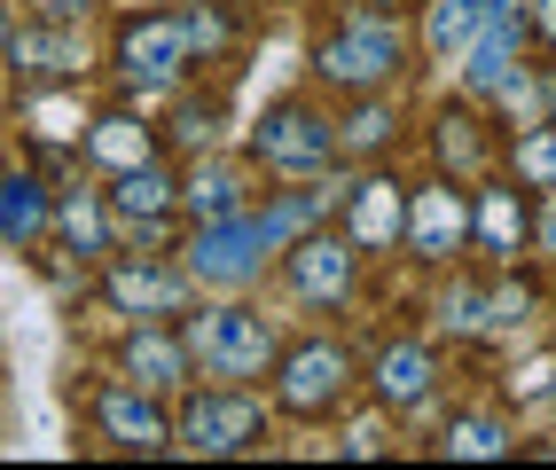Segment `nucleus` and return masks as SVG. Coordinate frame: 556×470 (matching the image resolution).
Wrapping results in <instances>:
<instances>
[{"label":"nucleus","instance_id":"nucleus-34","mask_svg":"<svg viewBox=\"0 0 556 470\" xmlns=\"http://www.w3.org/2000/svg\"><path fill=\"white\" fill-rule=\"evenodd\" d=\"M338 455H384V431L377 423H353L345 440H338Z\"/></svg>","mask_w":556,"mask_h":470},{"label":"nucleus","instance_id":"nucleus-17","mask_svg":"<svg viewBox=\"0 0 556 470\" xmlns=\"http://www.w3.org/2000/svg\"><path fill=\"white\" fill-rule=\"evenodd\" d=\"M9 55L31 87H63L79 79V40H71V24H40V31H9Z\"/></svg>","mask_w":556,"mask_h":470},{"label":"nucleus","instance_id":"nucleus-19","mask_svg":"<svg viewBox=\"0 0 556 470\" xmlns=\"http://www.w3.org/2000/svg\"><path fill=\"white\" fill-rule=\"evenodd\" d=\"M79 150H87L94 165H110V173H126V165H150V157H157V134L141 126L134 111H102V118H87Z\"/></svg>","mask_w":556,"mask_h":470},{"label":"nucleus","instance_id":"nucleus-15","mask_svg":"<svg viewBox=\"0 0 556 470\" xmlns=\"http://www.w3.org/2000/svg\"><path fill=\"white\" fill-rule=\"evenodd\" d=\"M517 40H526V24H517V9L486 16L478 24V40L463 48V94H494L509 71H517Z\"/></svg>","mask_w":556,"mask_h":470},{"label":"nucleus","instance_id":"nucleus-30","mask_svg":"<svg viewBox=\"0 0 556 470\" xmlns=\"http://www.w3.org/2000/svg\"><path fill=\"white\" fill-rule=\"evenodd\" d=\"M79 111H71V102H55V94H31V141H40V150H48V141H79Z\"/></svg>","mask_w":556,"mask_h":470},{"label":"nucleus","instance_id":"nucleus-20","mask_svg":"<svg viewBox=\"0 0 556 470\" xmlns=\"http://www.w3.org/2000/svg\"><path fill=\"white\" fill-rule=\"evenodd\" d=\"M439 455L447 462H502V455H517V423L494 416V408H470L439 431Z\"/></svg>","mask_w":556,"mask_h":470},{"label":"nucleus","instance_id":"nucleus-16","mask_svg":"<svg viewBox=\"0 0 556 470\" xmlns=\"http://www.w3.org/2000/svg\"><path fill=\"white\" fill-rule=\"evenodd\" d=\"M48 220H55V196L40 189V173H9L0 180V243L9 251H40Z\"/></svg>","mask_w":556,"mask_h":470},{"label":"nucleus","instance_id":"nucleus-10","mask_svg":"<svg viewBox=\"0 0 556 470\" xmlns=\"http://www.w3.org/2000/svg\"><path fill=\"white\" fill-rule=\"evenodd\" d=\"M400 236H407V251H416V259H447L455 243H470V204H463V189H455V180H431V189H416Z\"/></svg>","mask_w":556,"mask_h":470},{"label":"nucleus","instance_id":"nucleus-22","mask_svg":"<svg viewBox=\"0 0 556 470\" xmlns=\"http://www.w3.org/2000/svg\"><path fill=\"white\" fill-rule=\"evenodd\" d=\"M180 204H189L197 220H236V212H251V180H243V165H197Z\"/></svg>","mask_w":556,"mask_h":470},{"label":"nucleus","instance_id":"nucleus-38","mask_svg":"<svg viewBox=\"0 0 556 470\" xmlns=\"http://www.w3.org/2000/svg\"><path fill=\"white\" fill-rule=\"evenodd\" d=\"M470 9H478V16H502V9H517V0H470Z\"/></svg>","mask_w":556,"mask_h":470},{"label":"nucleus","instance_id":"nucleus-13","mask_svg":"<svg viewBox=\"0 0 556 470\" xmlns=\"http://www.w3.org/2000/svg\"><path fill=\"white\" fill-rule=\"evenodd\" d=\"M400 220H407V196H400V180L368 173V180H353V189H345V236H353L361 251H384V243L400 236Z\"/></svg>","mask_w":556,"mask_h":470},{"label":"nucleus","instance_id":"nucleus-35","mask_svg":"<svg viewBox=\"0 0 556 470\" xmlns=\"http://www.w3.org/2000/svg\"><path fill=\"white\" fill-rule=\"evenodd\" d=\"M526 31L541 48H556V0H533V16H526Z\"/></svg>","mask_w":556,"mask_h":470},{"label":"nucleus","instance_id":"nucleus-14","mask_svg":"<svg viewBox=\"0 0 556 470\" xmlns=\"http://www.w3.org/2000/svg\"><path fill=\"white\" fill-rule=\"evenodd\" d=\"M180 204V180L150 157V165H126V173H110V196H102V212L110 220H126V228H141V220H165V212Z\"/></svg>","mask_w":556,"mask_h":470},{"label":"nucleus","instance_id":"nucleus-12","mask_svg":"<svg viewBox=\"0 0 556 470\" xmlns=\"http://www.w3.org/2000/svg\"><path fill=\"white\" fill-rule=\"evenodd\" d=\"M377 408H392V416H407V408H424L431 392H439V360H431V345H384L377 353Z\"/></svg>","mask_w":556,"mask_h":470},{"label":"nucleus","instance_id":"nucleus-37","mask_svg":"<svg viewBox=\"0 0 556 470\" xmlns=\"http://www.w3.org/2000/svg\"><path fill=\"white\" fill-rule=\"evenodd\" d=\"M533 236H541V251L556 259V189H548V212H541V228H533Z\"/></svg>","mask_w":556,"mask_h":470},{"label":"nucleus","instance_id":"nucleus-3","mask_svg":"<svg viewBox=\"0 0 556 470\" xmlns=\"http://www.w3.org/2000/svg\"><path fill=\"white\" fill-rule=\"evenodd\" d=\"M258 440H267V408L228 377L212 392H189L173 416V447H189V455H251Z\"/></svg>","mask_w":556,"mask_h":470},{"label":"nucleus","instance_id":"nucleus-26","mask_svg":"<svg viewBox=\"0 0 556 470\" xmlns=\"http://www.w3.org/2000/svg\"><path fill=\"white\" fill-rule=\"evenodd\" d=\"M392 134H400V118L384 111V102H361V111L338 126V157H345V150H353V157H377Z\"/></svg>","mask_w":556,"mask_h":470},{"label":"nucleus","instance_id":"nucleus-2","mask_svg":"<svg viewBox=\"0 0 556 470\" xmlns=\"http://www.w3.org/2000/svg\"><path fill=\"white\" fill-rule=\"evenodd\" d=\"M180 345H189V369L204 377H258L275 360V330H267V314H251V306H212V314H189V330H180Z\"/></svg>","mask_w":556,"mask_h":470},{"label":"nucleus","instance_id":"nucleus-6","mask_svg":"<svg viewBox=\"0 0 556 470\" xmlns=\"http://www.w3.org/2000/svg\"><path fill=\"white\" fill-rule=\"evenodd\" d=\"M258 267H267V236H258L251 212H236V220H204L197 243H189V275L212 282V291H236V282H251Z\"/></svg>","mask_w":556,"mask_h":470},{"label":"nucleus","instance_id":"nucleus-33","mask_svg":"<svg viewBox=\"0 0 556 470\" xmlns=\"http://www.w3.org/2000/svg\"><path fill=\"white\" fill-rule=\"evenodd\" d=\"M212 134H219V102H189V111H180V141H189V150H212Z\"/></svg>","mask_w":556,"mask_h":470},{"label":"nucleus","instance_id":"nucleus-28","mask_svg":"<svg viewBox=\"0 0 556 470\" xmlns=\"http://www.w3.org/2000/svg\"><path fill=\"white\" fill-rule=\"evenodd\" d=\"M180 31H189V55H197V63H219V48L236 40L228 9H189V16H180Z\"/></svg>","mask_w":556,"mask_h":470},{"label":"nucleus","instance_id":"nucleus-18","mask_svg":"<svg viewBox=\"0 0 556 470\" xmlns=\"http://www.w3.org/2000/svg\"><path fill=\"white\" fill-rule=\"evenodd\" d=\"M526 236H533V212H526V196H517V180H502V189L478 196V212H470V243L486 251V259H509Z\"/></svg>","mask_w":556,"mask_h":470},{"label":"nucleus","instance_id":"nucleus-11","mask_svg":"<svg viewBox=\"0 0 556 470\" xmlns=\"http://www.w3.org/2000/svg\"><path fill=\"white\" fill-rule=\"evenodd\" d=\"M110 298H118L126 314H180L189 306V275L180 267H165L157 251H141V259H126V267H110Z\"/></svg>","mask_w":556,"mask_h":470},{"label":"nucleus","instance_id":"nucleus-7","mask_svg":"<svg viewBox=\"0 0 556 470\" xmlns=\"http://www.w3.org/2000/svg\"><path fill=\"white\" fill-rule=\"evenodd\" d=\"M189 31H180V16H134L118 31V71L134 87H180L189 79Z\"/></svg>","mask_w":556,"mask_h":470},{"label":"nucleus","instance_id":"nucleus-23","mask_svg":"<svg viewBox=\"0 0 556 470\" xmlns=\"http://www.w3.org/2000/svg\"><path fill=\"white\" fill-rule=\"evenodd\" d=\"M509 173H517V189H556V118H533V126H517L509 141Z\"/></svg>","mask_w":556,"mask_h":470},{"label":"nucleus","instance_id":"nucleus-8","mask_svg":"<svg viewBox=\"0 0 556 470\" xmlns=\"http://www.w3.org/2000/svg\"><path fill=\"white\" fill-rule=\"evenodd\" d=\"M94 431L118 455H165L173 447V416H165V392H141V384H126V392H102L94 401Z\"/></svg>","mask_w":556,"mask_h":470},{"label":"nucleus","instance_id":"nucleus-9","mask_svg":"<svg viewBox=\"0 0 556 470\" xmlns=\"http://www.w3.org/2000/svg\"><path fill=\"white\" fill-rule=\"evenodd\" d=\"M290 259V291L314 298V306H338L353 291V267H361V243L353 236H299L282 251Z\"/></svg>","mask_w":556,"mask_h":470},{"label":"nucleus","instance_id":"nucleus-4","mask_svg":"<svg viewBox=\"0 0 556 470\" xmlns=\"http://www.w3.org/2000/svg\"><path fill=\"white\" fill-rule=\"evenodd\" d=\"M345 392H353V353L345 345H329V338H306V345H282L275 353V408L282 416H338L345 408Z\"/></svg>","mask_w":556,"mask_h":470},{"label":"nucleus","instance_id":"nucleus-29","mask_svg":"<svg viewBox=\"0 0 556 470\" xmlns=\"http://www.w3.org/2000/svg\"><path fill=\"white\" fill-rule=\"evenodd\" d=\"M439 321H447L455 338H486V291H478V282H455V291L439 298Z\"/></svg>","mask_w":556,"mask_h":470},{"label":"nucleus","instance_id":"nucleus-1","mask_svg":"<svg viewBox=\"0 0 556 470\" xmlns=\"http://www.w3.org/2000/svg\"><path fill=\"white\" fill-rule=\"evenodd\" d=\"M400 63H407V40L392 31V16H345L329 40L314 48V79L321 87H345V94H377L400 79Z\"/></svg>","mask_w":556,"mask_h":470},{"label":"nucleus","instance_id":"nucleus-36","mask_svg":"<svg viewBox=\"0 0 556 470\" xmlns=\"http://www.w3.org/2000/svg\"><path fill=\"white\" fill-rule=\"evenodd\" d=\"M87 9H94V0H40V16H48V24H79Z\"/></svg>","mask_w":556,"mask_h":470},{"label":"nucleus","instance_id":"nucleus-21","mask_svg":"<svg viewBox=\"0 0 556 470\" xmlns=\"http://www.w3.org/2000/svg\"><path fill=\"white\" fill-rule=\"evenodd\" d=\"M126 369H134L141 392H180L189 384V345L165 338V330H134L126 338Z\"/></svg>","mask_w":556,"mask_h":470},{"label":"nucleus","instance_id":"nucleus-5","mask_svg":"<svg viewBox=\"0 0 556 470\" xmlns=\"http://www.w3.org/2000/svg\"><path fill=\"white\" fill-rule=\"evenodd\" d=\"M251 157L267 173H290V180H314L338 165V126H329L314 102H275L267 118H258L251 134Z\"/></svg>","mask_w":556,"mask_h":470},{"label":"nucleus","instance_id":"nucleus-32","mask_svg":"<svg viewBox=\"0 0 556 470\" xmlns=\"http://www.w3.org/2000/svg\"><path fill=\"white\" fill-rule=\"evenodd\" d=\"M526 321H533V291H526V282L486 291V330H526Z\"/></svg>","mask_w":556,"mask_h":470},{"label":"nucleus","instance_id":"nucleus-39","mask_svg":"<svg viewBox=\"0 0 556 470\" xmlns=\"http://www.w3.org/2000/svg\"><path fill=\"white\" fill-rule=\"evenodd\" d=\"M0 48H9V0H0Z\"/></svg>","mask_w":556,"mask_h":470},{"label":"nucleus","instance_id":"nucleus-25","mask_svg":"<svg viewBox=\"0 0 556 470\" xmlns=\"http://www.w3.org/2000/svg\"><path fill=\"white\" fill-rule=\"evenodd\" d=\"M55 220H63V236L79 243V259H102V204H94V189H71V196H55Z\"/></svg>","mask_w":556,"mask_h":470},{"label":"nucleus","instance_id":"nucleus-27","mask_svg":"<svg viewBox=\"0 0 556 470\" xmlns=\"http://www.w3.org/2000/svg\"><path fill=\"white\" fill-rule=\"evenodd\" d=\"M439 165H447V173H478V165H486V141H478V118L470 111L439 118Z\"/></svg>","mask_w":556,"mask_h":470},{"label":"nucleus","instance_id":"nucleus-31","mask_svg":"<svg viewBox=\"0 0 556 470\" xmlns=\"http://www.w3.org/2000/svg\"><path fill=\"white\" fill-rule=\"evenodd\" d=\"M509 401H517V408H548V401H556V353H533L526 369L509 377Z\"/></svg>","mask_w":556,"mask_h":470},{"label":"nucleus","instance_id":"nucleus-24","mask_svg":"<svg viewBox=\"0 0 556 470\" xmlns=\"http://www.w3.org/2000/svg\"><path fill=\"white\" fill-rule=\"evenodd\" d=\"M478 24H486V16H478L470 0H431L424 48H431V55H455V48H470V40H478Z\"/></svg>","mask_w":556,"mask_h":470}]
</instances>
